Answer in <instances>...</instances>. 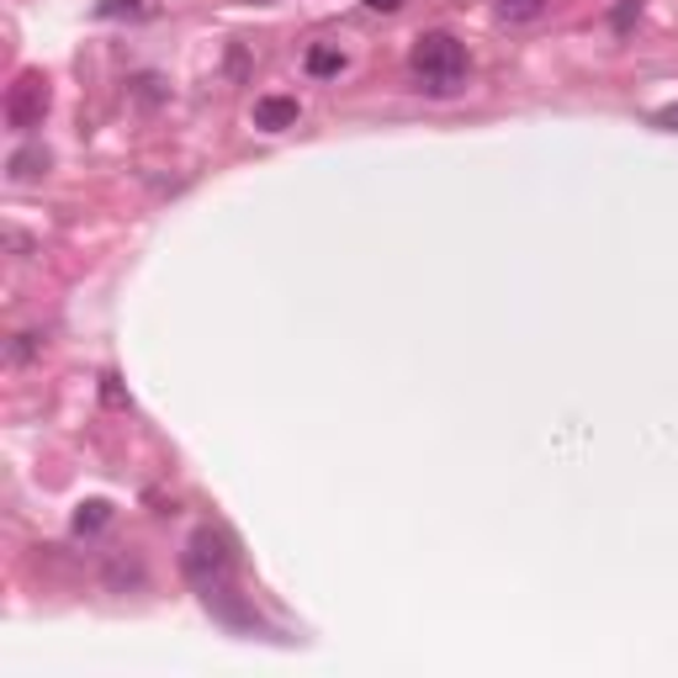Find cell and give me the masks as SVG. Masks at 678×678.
I'll return each instance as SVG.
<instances>
[{"instance_id":"1","label":"cell","mask_w":678,"mask_h":678,"mask_svg":"<svg viewBox=\"0 0 678 678\" xmlns=\"http://www.w3.org/2000/svg\"><path fill=\"white\" fill-rule=\"evenodd\" d=\"M408 69L424 96H456L466 85V49L451 32H424L413 49H408Z\"/></svg>"},{"instance_id":"2","label":"cell","mask_w":678,"mask_h":678,"mask_svg":"<svg viewBox=\"0 0 678 678\" xmlns=\"http://www.w3.org/2000/svg\"><path fill=\"white\" fill-rule=\"evenodd\" d=\"M186 578L202 589V594L228 589V578H234V546L223 541L217 530H196L191 546H186Z\"/></svg>"},{"instance_id":"3","label":"cell","mask_w":678,"mask_h":678,"mask_svg":"<svg viewBox=\"0 0 678 678\" xmlns=\"http://www.w3.org/2000/svg\"><path fill=\"white\" fill-rule=\"evenodd\" d=\"M49 107H54V90H49V80H43L37 69H22V75H17V85L6 90V122H11L17 133L43 128Z\"/></svg>"},{"instance_id":"4","label":"cell","mask_w":678,"mask_h":678,"mask_svg":"<svg viewBox=\"0 0 678 678\" xmlns=\"http://www.w3.org/2000/svg\"><path fill=\"white\" fill-rule=\"evenodd\" d=\"M255 128H260V133H287V128H298V101H292V96H260V101H255Z\"/></svg>"},{"instance_id":"5","label":"cell","mask_w":678,"mask_h":678,"mask_svg":"<svg viewBox=\"0 0 678 678\" xmlns=\"http://www.w3.org/2000/svg\"><path fill=\"white\" fill-rule=\"evenodd\" d=\"M49 164H54L49 160V149H43V143H28V149H17V154L6 160V175H11L17 186H28V181H37Z\"/></svg>"},{"instance_id":"6","label":"cell","mask_w":678,"mask_h":678,"mask_svg":"<svg viewBox=\"0 0 678 678\" xmlns=\"http://www.w3.org/2000/svg\"><path fill=\"white\" fill-rule=\"evenodd\" d=\"M493 11H498V22L525 28V22H536V17L546 11V0H493Z\"/></svg>"},{"instance_id":"7","label":"cell","mask_w":678,"mask_h":678,"mask_svg":"<svg viewBox=\"0 0 678 678\" xmlns=\"http://www.w3.org/2000/svg\"><path fill=\"white\" fill-rule=\"evenodd\" d=\"M107 519H111V504L90 498V504H80V509H75V530H80V536H90V530H101Z\"/></svg>"},{"instance_id":"8","label":"cell","mask_w":678,"mask_h":678,"mask_svg":"<svg viewBox=\"0 0 678 678\" xmlns=\"http://www.w3.org/2000/svg\"><path fill=\"white\" fill-rule=\"evenodd\" d=\"M340 69H345V54H340V49H324V43L308 49V75H340Z\"/></svg>"},{"instance_id":"9","label":"cell","mask_w":678,"mask_h":678,"mask_svg":"<svg viewBox=\"0 0 678 678\" xmlns=\"http://www.w3.org/2000/svg\"><path fill=\"white\" fill-rule=\"evenodd\" d=\"M37 340H43V334H17V351L11 355H17V360H28V355L37 351Z\"/></svg>"},{"instance_id":"10","label":"cell","mask_w":678,"mask_h":678,"mask_svg":"<svg viewBox=\"0 0 678 678\" xmlns=\"http://www.w3.org/2000/svg\"><path fill=\"white\" fill-rule=\"evenodd\" d=\"M636 11H642V6H636V0H621V11H615V28H631V17H636Z\"/></svg>"},{"instance_id":"11","label":"cell","mask_w":678,"mask_h":678,"mask_svg":"<svg viewBox=\"0 0 678 678\" xmlns=\"http://www.w3.org/2000/svg\"><path fill=\"white\" fill-rule=\"evenodd\" d=\"M122 11H138V0H107L101 17H122Z\"/></svg>"},{"instance_id":"12","label":"cell","mask_w":678,"mask_h":678,"mask_svg":"<svg viewBox=\"0 0 678 678\" xmlns=\"http://www.w3.org/2000/svg\"><path fill=\"white\" fill-rule=\"evenodd\" d=\"M657 122H663V128H674V133H678V107H663V111H657Z\"/></svg>"},{"instance_id":"13","label":"cell","mask_w":678,"mask_h":678,"mask_svg":"<svg viewBox=\"0 0 678 678\" xmlns=\"http://www.w3.org/2000/svg\"><path fill=\"white\" fill-rule=\"evenodd\" d=\"M366 6H372V11H398L403 0H366Z\"/></svg>"}]
</instances>
